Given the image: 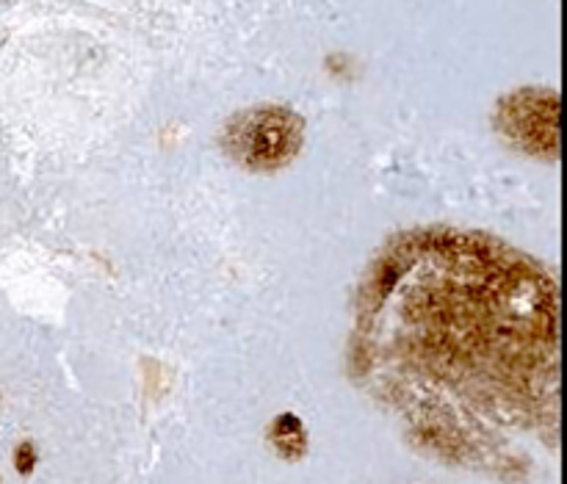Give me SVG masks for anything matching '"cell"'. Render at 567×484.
<instances>
[{"instance_id":"obj_1","label":"cell","mask_w":567,"mask_h":484,"mask_svg":"<svg viewBox=\"0 0 567 484\" xmlns=\"http://www.w3.org/2000/svg\"><path fill=\"white\" fill-rule=\"evenodd\" d=\"M305 127L286 109H255L227 125V153L249 169H280L302 147Z\"/></svg>"},{"instance_id":"obj_2","label":"cell","mask_w":567,"mask_h":484,"mask_svg":"<svg viewBox=\"0 0 567 484\" xmlns=\"http://www.w3.org/2000/svg\"><path fill=\"white\" fill-rule=\"evenodd\" d=\"M504 127L520 144H526V150L546 153L548 147L557 144V103L546 94H518V97L507 100Z\"/></svg>"}]
</instances>
